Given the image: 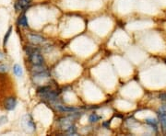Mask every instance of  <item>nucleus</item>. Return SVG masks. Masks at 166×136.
I'll return each instance as SVG.
<instances>
[{
  "instance_id": "f257e3e1",
  "label": "nucleus",
  "mask_w": 166,
  "mask_h": 136,
  "mask_svg": "<svg viewBox=\"0 0 166 136\" xmlns=\"http://www.w3.org/2000/svg\"><path fill=\"white\" fill-rule=\"evenodd\" d=\"M29 60L34 66H43L45 64L43 55L37 50H34L31 54H29Z\"/></svg>"
},
{
  "instance_id": "f03ea898",
  "label": "nucleus",
  "mask_w": 166,
  "mask_h": 136,
  "mask_svg": "<svg viewBox=\"0 0 166 136\" xmlns=\"http://www.w3.org/2000/svg\"><path fill=\"white\" fill-rule=\"evenodd\" d=\"M30 5H31V0H18L15 5V7L18 11H21V10H26Z\"/></svg>"
},
{
  "instance_id": "7ed1b4c3",
  "label": "nucleus",
  "mask_w": 166,
  "mask_h": 136,
  "mask_svg": "<svg viewBox=\"0 0 166 136\" xmlns=\"http://www.w3.org/2000/svg\"><path fill=\"white\" fill-rule=\"evenodd\" d=\"M5 109L7 110H13L17 106V100L15 98H8L5 100Z\"/></svg>"
},
{
  "instance_id": "20e7f679",
  "label": "nucleus",
  "mask_w": 166,
  "mask_h": 136,
  "mask_svg": "<svg viewBox=\"0 0 166 136\" xmlns=\"http://www.w3.org/2000/svg\"><path fill=\"white\" fill-rule=\"evenodd\" d=\"M23 126L24 128H27L28 130L31 128L32 131H33L35 129V125H34V122L32 119V117L30 115H26L23 119Z\"/></svg>"
},
{
  "instance_id": "39448f33",
  "label": "nucleus",
  "mask_w": 166,
  "mask_h": 136,
  "mask_svg": "<svg viewBox=\"0 0 166 136\" xmlns=\"http://www.w3.org/2000/svg\"><path fill=\"white\" fill-rule=\"evenodd\" d=\"M29 40L33 44H40V43L45 42V38H43L40 35H37V34H30L29 35Z\"/></svg>"
},
{
  "instance_id": "423d86ee",
  "label": "nucleus",
  "mask_w": 166,
  "mask_h": 136,
  "mask_svg": "<svg viewBox=\"0 0 166 136\" xmlns=\"http://www.w3.org/2000/svg\"><path fill=\"white\" fill-rule=\"evenodd\" d=\"M56 109L61 111V112H76L79 110L73 107H66V106H62V105H58L56 106Z\"/></svg>"
},
{
  "instance_id": "0eeeda50",
  "label": "nucleus",
  "mask_w": 166,
  "mask_h": 136,
  "mask_svg": "<svg viewBox=\"0 0 166 136\" xmlns=\"http://www.w3.org/2000/svg\"><path fill=\"white\" fill-rule=\"evenodd\" d=\"M160 120L164 131H166V111H162L160 113Z\"/></svg>"
},
{
  "instance_id": "6e6552de",
  "label": "nucleus",
  "mask_w": 166,
  "mask_h": 136,
  "mask_svg": "<svg viewBox=\"0 0 166 136\" xmlns=\"http://www.w3.org/2000/svg\"><path fill=\"white\" fill-rule=\"evenodd\" d=\"M18 22H19V24L20 26H22V27H29V25H28V20H27V18H26L25 15H21V16L19 17Z\"/></svg>"
},
{
  "instance_id": "1a4fd4ad",
  "label": "nucleus",
  "mask_w": 166,
  "mask_h": 136,
  "mask_svg": "<svg viewBox=\"0 0 166 136\" xmlns=\"http://www.w3.org/2000/svg\"><path fill=\"white\" fill-rule=\"evenodd\" d=\"M13 72L17 76H20L22 74V68L20 67V66L19 65H15L13 67Z\"/></svg>"
},
{
  "instance_id": "9d476101",
  "label": "nucleus",
  "mask_w": 166,
  "mask_h": 136,
  "mask_svg": "<svg viewBox=\"0 0 166 136\" xmlns=\"http://www.w3.org/2000/svg\"><path fill=\"white\" fill-rule=\"evenodd\" d=\"M99 120H100V116H98L96 113H92V114L90 115V117H89L90 122H97Z\"/></svg>"
},
{
  "instance_id": "9b49d317",
  "label": "nucleus",
  "mask_w": 166,
  "mask_h": 136,
  "mask_svg": "<svg viewBox=\"0 0 166 136\" xmlns=\"http://www.w3.org/2000/svg\"><path fill=\"white\" fill-rule=\"evenodd\" d=\"M76 133H77L76 127L71 124V125L67 128V134H76Z\"/></svg>"
},
{
  "instance_id": "f8f14e48",
  "label": "nucleus",
  "mask_w": 166,
  "mask_h": 136,
  "mask_svg": "<svg viewBox=\"0 0 166 136\" xmlns=\"http://www.w3.org/2000/svg\"><path fill=\"white\" fill-rule=\"evenodd\" d=\"M11 30H12V28L10 27L9 29H8V30L6 31V34L5 35V37H4V45H6V42H7V40H8V38H9V36H10V33H11Z\"/></svg>"
},
{
  "instance_id": "ddd939ff",
  "label": "nucleus",
  "mask_w": 166,
  "mask_h": 136,
  "mask_svg": "<svg viewBox=\"0 0 166 136\" xmlns=\"http://www.w3.org/2000/svg\"><path fill=\"white\" fill-rule=\"evenodd\" d=\"M146 122L151 126H154V127H156V125H157V121L155 119H147Z\"/></svg>"
},
{
  "instance_id": "4468645a",
  "label": "nucleus",
  "mask_w": 166,
  "mask_h": 136,
  "mask_svg": "<svg viewBox=\"0 0 166 136\" xmlns=\"http://www.w3.org/2000/svg\"><path fill=\"white\" fill-rule=\"evenodd\" d=\"M7 122V118H6V116L0 117V124H3V123H5V122Z\"/></svg>"
},
{
  "instance_id": "2eb2a0df",
  "label": "nucleus",
  "mask_w": 166,
  "mask_h": 136,
  "mask_svg": "<svg viewBox=\"0 0 166 136\" xmlns=\"http://www.w3.org/2000/svg\"><path fill=\"white\" fill-rule=\"evenodd\" d=\"M6 69H7V66H0V71L5 72V71H6Z\"/></svg>"
},
{
  "instance_id": "dca6fc26",
  "label": "nucleus",
  "mask_w": 166,
  "mask_h": 136,
  "mask_svg": "<svg viewBox=\"0 0 166 136\" xmlns=\"http://www.w3.org/2000/svg\"><path fill=\"white\" fill-rule=\"evenodd\" d=\"M3 58H4V55H3V54L0 52V60H1V59H3Z\"/></svg>"
},
{
  "instance_id": "f3484780",
  "label": "nucleus",
  "mask_w": 166,
  "mask_h": 136,
  "mask_svg": "<svg viewBox=\"0 0 166 136\" xmlns=\"http://www.w3.org/2000/svg\"><path fill=\"white\" fill-rule=\"evenodd\" d=\"M165 62H166V60H165Z\"/></svg>"
}]
</instances>
